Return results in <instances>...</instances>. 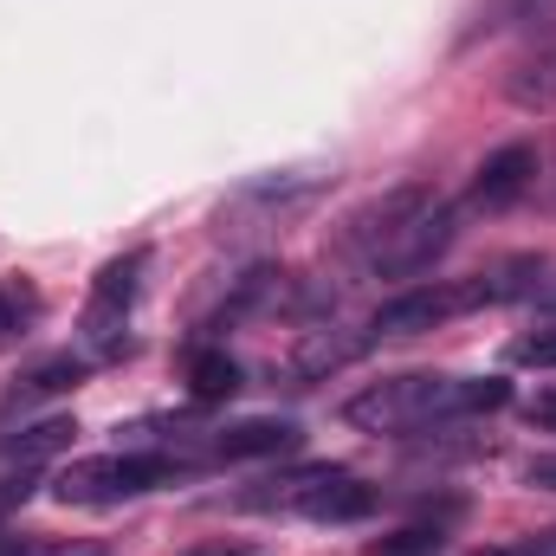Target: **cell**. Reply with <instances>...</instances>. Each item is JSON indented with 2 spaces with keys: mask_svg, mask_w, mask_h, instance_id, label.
Instances as JSON below:
<instances>
[{
  "mask_svg": "<svg viewBox=\"0 0 556 556\" xmlns=\"http://www.w3.org/2000/svg\"><path fill=\"white\" fill-rule=\"evenodd\" d=\"M511 408V382L498 376H433V369H408V376H382L363 395H350L343 420L363 433H420L440 420L466 415H498Z\"/></svg>",
  "mask_w": 556,
  "mask_h": 556,
  "instance_id": "cell-1",
  "label": "cell"
},
{
  "mask_svg": "<svg viewBox=\"0 0 556 556\" xmlns=\"http://www.w3.org/2000/svg\"><path fill=\"white\" fill-rule=\"evenodd\" d=\"M544 260H505L492 273L472 278H433V285H408L395 298H382V311L369 317V337H420V330H440L466 311H485V304H511L525 291H538Z\"/></svg>",
  "mask_w": 556,
  "mask_h": 556,
  "instance_id": "cell-2",
  "label": "cell"
},
{
  "mask_svg": "<svg viewBox=\"0 0 556 556\" xmlns=\"http://www.w3.org/2000/svg\"><path fill=\"white\" fill-rule=\"evenodd\" d=\"M427 207H440V194H433L427 181H402V188L369 194L356 214H343V227H337V260L356 266V273H382V260L402 247V233L415 227Z\"/></svg>",
  "mask_w": 556,
  "mask_h": 556,
  "instance_id": "cell-3",
  "label": "cell"
},
{
  "mask_svg": "<svg viewBox=\"0 0 556 556\" xmlns=\"http://www.w3.org/2000/svg\"><path fill=\"white\" fill-rule=\"evenodd\" d=\"M188 466L175 453H98V459H78L59 472V498L65 505H117V498H142L155 485H175Z\"/></svg>",
  "mask_w": 556,
  "mask_h": 556,
  "instance_id": "cell-4",
  "label": "cell"
},
{
  "mask_svg": "<svg viewBox=\"0 0 556 556\" xmlns=\"http://www.w3.org/2000/svg\"><path fill=\"white\" fill-rule=\"evenodd\" d=\"M142 266H149V253H124V260H111L104 273L91 278L85 337H91L98 356H117L124 350V324H130V304H137V291H142Z\"/></svg>",
  "mask_w": 556,
  "mask_h": 556,
  "instance_id": "cell-5",
  "label": "cell"
},
{
  "mask_svg": "<svg viewBox=\"0 0 556 556\" xmlns=\"http://www.w3.org/2000/svg\"><path fill=\"white\" fill-rule=\"evenodd\" d=\"M531 188H538V142H505V149H492V155L472 168L466 207H472V214H505V207L525 201Z\"/></svg>",
  "mask_w": 556,
  "mask_h": 556,
  "instance_id": "cell-6",
  "label": "cell"
},
{
  "mask_svg": "<svg viewBox=\"0 0 556 556\" xmlns=\"http://www.w3.org/2000/svg\"><path fill=\"white\" fill-rule=\"evenodd\" d=\"M453 233H459V207H446V201H440V207H427L415 227L402 233V247L382 260V273H376V278H420L440 253H446V247H453Z\"/></svg>",
  "mask_w": 556,
  "mask_h": 556,
  "instance_id": "cell-7",
  "label": "cell"
},
{
  "mask_svg": "<svg viewBox=\"0 0 556 556\" xmlns=\"http://www.w3.org/2000/svg\"><path fill=\"white\" fill-rule=\"evenodd\" d=\"M298 446V427L278 415H253V420H233V427H220L214 440H207V453L214 459H273V453H291Z\"/></svg>",
  "mask_w": 556,
  "mask_h": 556,
  "instance_id": "cell-8",
  "label": "cell"
},
{
  "mask_svg": "<svg viewBox=\"0 0 556 556\" xmlns=\"http://www.w3.org/2000/svg\"><path fill=\"white\" fill-rule=\"evenodd\" d=\"M376 505H382V492H376V485H363V479L337 472L330 485H317V492L298 505V518H311V525H363V518H376Z\"/></svg>",
  "mask_w": 556,
  "mask_h": 556,
  "instance_id": "cell-9",
  "label": "cell"
},
{
  "mask_svg": "<svg viewBox=\"0 0 556 556\" xmlns=\"http://www.w3.org/2000/svg\"><path fill=\"white\" fill-rule=\"evenodd\" d=\"M72 440H78V420H72V415H46V420H33V427H20L0 453H7L20 472H39V466H46V459H59Z\"/></svg>",
  "mask_w": 556,
  "mask_h": 556,
  "instance_id": "cell-10",
  "label": "cell"
},
{
  "mask_svg": "<svg viewBox=\"0 0 556 556\" xmlns=\"http://www.w3.org/2000/svg\"><path fill=\"white\" fill-rule=\"evenodd\" d=\"M505 98H511L518 111H531V117H556V46L531 52V59L505 78Z\"/></svg>",
  "mask_w": 556,
  "mask_h": 556,
  "instance_id": "cell-11",
  "label": "cell"
},
{
  "mask_svg": "<svg viewBox=\"0 0 556 556\" xmlns=\"http://www.w3.org/2000/svg\"><path fill=\"white\" fill-rule=\"evenodd\" d=\"M337 479V466H298V472H285V479H266V485H253L240 505L247 511H298L317 485H330Z\"/></svg>",
  "mask_w": 556,
  "mask_h": 556,
  "instance_id": "cell-12",
  "label": "cell"
},
{
  "mask_svg": "<svg viewBox=\"0 0 556 556\" xmlns=\"http://www.w3.org/2000/svg\"><path fill=\"white\" fill-rule=\"evenodd\" d=\"M240 389V363L227 350H194L188 356V395L194 402H227Z\"/></svg>",
  "mask_w": 556,
  "mask_h": 556,
  "instance_id": "cell-13",
  "label": "cell"
},
{
  "mask_svg": "<svg viewBox=\"0 0 556 556\" xmlns=\"http://www.w3.org/2000/svg\"><path fill=\"white\" fill-rule=\"evenodd\" d=\"M85 382V363L78 356H52V363H39L33 376H20V389L7 395L13 408H26V402H39V395H65V389H78Z\"/></svg>",
  "mask_w": 556,
  "mask_h": 556,
  "instance_id": "cell-14",
  "label": "cell"
},
{
  "mask_svg": "<svg viewBox=\"0 0 556 556\" xmlns=\"http://www.w3.org/2000/svg\"><path fill=\"white\" fill-rule=\"evenodd\" d=\"M356 350H363V343H337L330 330H311V337H304V350L291 356V376H298V382H317V376L343 369V363H350Z\"/></svg>",
  "mask_w": 556,
  "mask_h": 556,
  "instance_id": "cell-15",
  "label": "cell"
},
{
  "mask_svg": "<svg viewBox=\"0 0 556 556\" xmlns=\"http://www.w3.org/2000/svg\"><path fill=\"white\" fill-rule=\"evenodd\" d=\"M446 525H453V511H440V518H420V525H408V531L382 538V544H376V556H433L440 544H446Z\"/></svg>",
  "mask_w": 556,
  "mask_h": 556,
  "instance_id": "cell-16",
  "label": "cell"
},
{
  "mask_svg": "<svg viewBox=\"0 0 556 556\" xmlns=\"http://www.w3.org/2000/svg\"><path fill=\"white\" fill-rule=\"evenodd\" d=\"M33 317H39V291L20 285V278H7V285H0V337H20Z\"/></svg>",
  "mask_w": 556,
  "mask_h": 556,
  "instance_id": "cell-17",
  "label": "cell"
},
{
  "mask_svg": "<svg viewBox=\"0 0 556 556\" xmlns=\"http://www.w3.org/2000/svg\"><path fill=\"white\" fill-rule=\"evenodd\" d=\"M511 363H525V369H556V330L518 337V343H511Z\"/></svg>",
  "mask_w": 556,
  "mask_h": 556,
  "instance_id": "cell-18",
  "label": "cell"
},
{
  "mask_svg": "<svg viewBox=\"0 0 556 556\" xmlns=\"http://www.w3.org/2000/svg\"><path fill=\"white\" fill-rule=\"evenodd\" d=\"M556 0H498V26H551Z\"/></svg>",
  "mask_w": 556,
  "mask_h": 556,
  "instance_id": "cell-19",
  "label": "cell"
},
{
  "mask_svg": "<svg viewBox=\"0 0 556 556\" xmlns=\"http://www.w3.org/2000/svg\"><path fill=\"white\" fill-rule=\"evenodd\" d=\"M525 485H538V492H556V453H538V459H525Z\"/></svg>",
  "mask_w": 556,
  "mask_h": 556,
  "instance_id": "cell-20",
  "label": "cell"
},
{
  "mask_svg": "<svg viewBox=\"0 0 556 556\" xmlns=\"http://www.w3.org/2000/svg\"><path fill=\"white\" fill-rule=\"evenodd\" d=\"M525 415H531V427H556V389H551V395H538Z\"/></svg>",
  "mask_w": 556,
  "mask_h": 556,
  "instance_id": "cell-21",
  "label": "cell"
},
{
  "mask_svg": "<svg viewBox=\"0 0 556 556\" xmlns=\"http://www.w3.org/2000/svg\"><path fill=\"white\" fill-rule=\"evenodd\" d=\"M518 556H556V531H544L538 544H525V551H518Z\"/></svg>",
  "mask_w": 556,
  "mask_h": 556,
  "instance_id": "cell-22",
  "label": "cell"
},
{
  "mask_svg": "<svg viewBox=\"0 0 556 556\" xmlns=\"http://www.w3.org/2000/svg\"><path fill=\"white\" fill-rule=\"evenodd\" d=\"M188 556H247L240 544H207V551H188Z\"/></svg>",
  "mask_w": 556,
  "mask_h": 556,
  "instance_id": "cell-23",
  "label": "cell"
},
{
  "mask_svg": "<svg viewBox=\"0 0 556 556\" xmlns=\"http://www.w3.org/2000/svg\"><path fill=\"white\" fill-rule=\"evenodd\" d=\"M544 304H556V285H551V291H544Z\"/></svg>",
  "mask_w": 556,
  "mask_h": 556,
  "instance_id": "cell-24",
  "label": "cell"
}]
</instances>
